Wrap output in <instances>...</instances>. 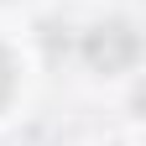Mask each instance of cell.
<instances>
[{
    "label": "cell",
    "instance_id": "1",
    "mask_svg": "<svg viewBox=\"0 0 146 146\" xmlns=\"http://www.w3.org/2000/svg\"><path fill=\"white\" fill-rule=\"evenodd\" d=\"M136 52H141V42H136V31L125 26V21H104V26H94V31L84 36V58H89V68H99V73L131 68Z\"/></svg>",
    "mask_w": 146,
    "mask_h": 146
},
{
    "label": "cell",
    "instance_id": "2",
    "mask_svg": "<svg viewBox=\"0 0 146 146\" xmlns=\"http://www.w3.org/2000/svg\"><path fill=\"white\" fill-rule=\"evenodd\" d=\"M11 89H16V63H11V52L0 47V104L11 99Z\"/></svg>",
    "mask_w": 146,
    "mask_h": 146
}]
</instances>
